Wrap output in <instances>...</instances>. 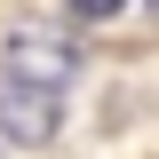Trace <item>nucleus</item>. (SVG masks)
Returning a JSON list of instances; mask_svg holds the SVG:
<instances>
[{
	"instance_id": "f03ea898",
	"label": "nucleus",
	"mask_w": 159,
	"mask_h": 159,
	"mask_svg": "<svg viewBox=\"0 0 159 159\" xmlns=\"http://www.w3.org/2000/svg\"><path fill=\"white\" fill-rule=\"evenodd\" d=\"M127 0H72V16H88V24H103V16H119Z\"/></svg>"
},
{
	"instance_id": "f257e3e1",
	"label": "nucleus",
	"mask_w": 159,
	"mask_h": 159,
	"mask_svg": "<svg viewBox=\"0 0 159 159\" xmlns=\"http://www.w3.org/2000/svg\"><path fill=\"white\" fill-rule=\"evenodd\" d=\"M72 40L16 32L0 48V135L8 143H48L64 127V88H72Z\"/></svg>"
},
{
	"instance_id": "7ed1b4c3",
	"label": "nucleus",
	"mask_w": 159,
	"mask_h": 159,
	"mask_svg": "<svg viewBox=\"0 0 159 159\" xmlns=\"http://www.w3.org/2000/svg\"><path fill=\"white\" fill-rule=\"evenodd\" d=\"M151 8H159V0H151Z\"/></svg>"
}]
</instances>
